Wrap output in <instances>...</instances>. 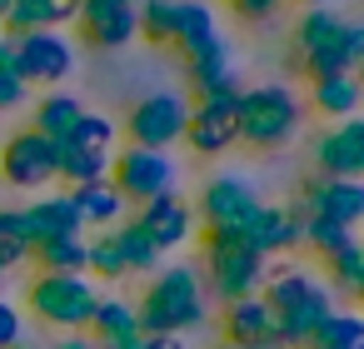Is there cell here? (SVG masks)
I'll return each instance as SVG.
<instances>
[{
  "label": "cell",
  "mask_w": 364,
  "mask_h": 349,
  "mask_svg": "<svg viewBox=\"0 0 364 349\" xmlns=\"http://www.w3.org/2000/svg\"><path fill=\"white\" fill-rule=\"evenodd\" d=\"M135 299L140 334H190L210 319V289L195 264H160Z\"/></svg>",
  "instance_id": "obj_1"
},
{
  "label": "cell",
  "mask_w": 364,
  "mask_h": 349,
  "mask_svg": "<svg viewBox=\"0 0 364 349\" xmlns=\"http://www.w3.org/2000/svg\"><path fill=\"white\" fill-rule=\"evenodd\" d=\"M304 100L294 85H240L235 95V135L250 150H279L299 135Z\"/></svg>",
  "instance_id": "obj_2"
},
{
  "label": "cell",
  "mask_w": 364,
  "mask_h": 349,
  "mask_svg": "<svg viewBox=\"0 0 364 349\" xmlns=\"http://www.w3.org/2000/svg\"><path fill=\"white\" fill-rule=\"evenodd\" d=\"M95 299H100V289L90 284V274H46V269H41V274L26 284V309H21V314H31V319L46 324V329L75 334V329L90 324Z\"/></svg>",
  "instance_id": "obj_3"
},
{
  "label": "cell",
  "mask_w": 364,
  "mask_h": 349,
  "mask_svg": "<svg viewBox=\"0 0 364 349\" xmlns=\"http://www.w3.org/2000/svg\"><path fill=\"white\" fill-rule=\"evenodd\" d=\"M264 269L269 259L255 254L240 235H225V230H205V274L220 299H245V294H259L264 284Z\"/></svg>",
  "instance_id": "obj_4"
},
{
  "label": "cell",
  "mask_w": 364,
  "mask_h": 349,
  "mask_svg": "<svg viewBox=\"0 0 364 349\" xmlns=\"http://www.w3.org/2000/svg\"><path fill=\"white\" fill-rule=\"evenodd\" d=\"M60 180V150L36 135L31 125L26 130H11V140L0 145V185L11 190H26V195H41Z\"/></svg>",
  "instance_id": "obj_5"
},
{
  "label": "cell",
  "mask_w": 364,
  "mask_h": 349,
  "mask_svg": "<svg viewBox=\"0 0 364 349\" xmlns=\"http://www.w3.org/2000/svg\"><path fill=\"white\" fill-rule=\"evenodd\" d=\"M185 115H190V95L180 90H155L145 100L130 105L125 115V145H140V150H175L180 135H185Z\"/></svg>",
  "instance_id": "obj_6"
},
{
  "label": "cell",
  "mask_w": 364,
  "mask_h": 349,
  "mask_svg": "<svg viewBox=\"0 0 364 349\" xmlns=\"http://www.w3.org/2000/svg\"><path fill=\"white\" fill-rule=\"evenodd\" d=\"M180 180V165L170 160V150H140V145H125L110 155V185L120 190L125 205H145L155 195H170Z\"/></svg>",
  "instance_id": "obj_7"
},
{
  "label": "cell",
  "mask_w": 364,
  "mask_h": 349,
  "mask_svg": "<svg viewBox=\"0 0 364 349\" xmlns=\"http://www.w3.org/2000/svg\"><path fill=\"white\" fill-rule=\"evenodd\" d=\"M190 205H195V220H200L205 230L245 235V225L255 220V210H259L264 200L255 195V185H250L245 175H210L205 190H200V200H190Z\"/></svg>",
  "instance_id": "obj_8"
},
{
  "label": "cell",
  "mask_w": 364,
  "mask_h": 349,
  "mask_svg": "<svg viewBox=\"0 0 364 349\" xmlns=\"http://www.w3.org/2000/svg\"><path fill=\"white\" fill-rule=\"evenodd\" d=\"M11 50H16V75L26 85H60L75 70L70 31H26L11 41Z\"/></svg>",
  "instance_id": "obj_9"
},
{
  "label": "cell",
  "mask_w": 364,
  "mask_h": 349,
  "mask_svg": "<svg viewBox=\"0 0 364 349\" xmlns=\"http://www.w3.org/2000/svg\"><path fill=\"white\" fill-rule=\"evenodd\" d=\"M200 160H220L240 145L235 135V95H220V100H190V115H185V135H180Z\"/></svg>",
  "instance_id": "obj_10"
},
{
  "label": "cell",
  "mask_w": 364,
  "mask_h": 349,
  "mask_svg": "<svg viewBox=\"0 0 364 349\" xmlns=\"http://www.w3.org/2000/svg\"><path fill=\"white\" fill-rule=\"evenodd\" d=\"M130 220L150 235V245H155L160 254H170V249L190 245V240H195V230H200L195 205H190L180 190H170V195H155V200L135 205V215H130Z\"/></svg>",
  "instance_id": "obj_11"
},
{
  "label": "cell",
  "mask_w": 364,
  "mask_h": 349,
  "mask_svg": "<svg viewBox=\"0 0 364 349\" xmlns=\"http://www.w3.org/2000/svg\"><path fill=\"white\" fill-rule=\"evenodd\" d=\"M75 31L95 50H120L135 41V6L130 0H80Z\"/></svg>",
  "instance_id": "obj_12"
},
{
  "label": "cell",
  "mask_w": 364,
  "mask_h": 349,
  "mask_svg": "<svg viewBox=\"0 0 364 349\" xmlns=\"http://www.w3.org/2000/svg\"><path fill=\"white\" fill-rule=\"evenodd\" d=\"M364 170V125L354 120H334L319 140H314V175L324 180H359Z\"/></svg>",
  "instance_id": "obj_13"
},
{
  "label": "cell",
  "mask_w": 364,
  "mask_h": 349,
  "mask_svg": "<svg viewBox=\"0 0 364 349\" xmlns=\"http://www.w3.org/2000/svg\"><path fill=\"white\" fill-rule=\"evenodd\" d=\"M304 215H329L349 230H359L364 220V185L359 180H324V175H309L299 185V200H294Z\"/></svg>",
  "instance_id": "obj_14"
},
{
  "label": "cell",
  "mask_w": 364,
  "mask_h": 349,
  "mask_svg": "<svg viewBox=\"0 0 364 349\" xmlns=\"http://www.w3.org/2000/svg\"><path fill=\"white\" fill-rule=\"evenodd\" d=\"M299 220H304L299 205H259L240 240H245L255 254L274 259V254H284V249H299Z\"/></svg>",
  "instance_id": "obj_15"
},
{
  "label": "cell",
  "mask_w": 364,
  "mask_h": 349,
  "mask_svg": "<svg viewBox=\"0 0 364 349\" xmlns=\"http://www.w3.org/2000/svg\"><path fill=\"white\" fill-rule=\"evenodd\" d=\"M21 225H26V245L36 249V245H46V240H70V235H85V225H80V215H75V205H70V195L60 190H50V195H41L36 205H21Z\"/></svg>",
  "instance_id": "obj_16"
},
{
  "label": "cell",
  "mask_w": 364,
  "mask_h": 349,
  "mask_svg": "<svg viewBox=\"0 0 364 349\" xmlns=\"http://www.w3.org/2000/svg\"><path fill=\"white\" fill-rule=\"evenodd\" d=\"M220 334L225 344L235 349H250V344H274V314L259 294H245V299H225L220 309Z\"/></svg>",
  "instance_id": "obj_17"
},
{
  "label": "cell",
  "mask_w": 364,
  "mask_h": 349,
  "mask_svg": "<svg viewBox=\"0 0 364 349\" xmlns=\"http://www.w3.org/2000/svg\"><path fill=\"white\" fill-rule=\"evenodd\" d=\"M185 80H190V100H220V95H240V75L230 60V45H210L205 55L185 60Z\"/></svg>",
  "instance_id": "obj_18"
},
{
  "label": "cell",
  "mask_w": 364,
  "mask_h": 349,
  "mask_svg": "<svg viewBox=\"0 0 364 349\" xmlns=\"http://www.w3.org/2000/svg\"><path fill=\"white\" fill-rule=\"evenodd\" d=\"M339 31H344V16H339L334 6H309V11L294 21V45H289L284 65L299 75L309 55H319L324 45H334V41H339Z\"/></svg>",
  "instance_id": "obj_19"
},
{
  "label": "cell",
  "mask_w": 364,
  "mask_h": 349,
  "mask_svg": "<svg viewBox=\"0 0 364 349\" xmlns=\"http://www.w3.org/2000/svg\"><path fill=\"white\" fill-rule=\"evenodd\" d=\"M75 11H80V0H11L0 31H6L11 41L26 36V31H70Z\"/></svg>",
  "instance_id": "obj_20"
},
{
  "label": "cell",
  "mask_w": 364,
  "mask_h": 349,
  "mask_svg": "<svg viewBox=\"0 0 364 349\" xmlns=\"http://www.w3.org/2000/svg\"><path fill=\"white\" fill-rule=\"evenodd\" d=\"M65 195H70V205H75L85 235H90V230H115V225L130 215V205L120 200V190H115L110 180H90V185H75V190H65Z\"/></svg>",
  "instance_id": "obj_21"
},
{
  "label": "cell",
  "mask_w": 364,
  "mask_h": 349,
  "mask_svg": "<svg viewBox=\"0 0 364 349\" xmlns=\"http://www.w3.org/2000/svg\"><path fill=\"white\" fill-rule=\"evenodd\" d=\"M225 36H220V21H215V11H210V0H180V26H175V55L180 60H195V55H205L210 45H220Z\"/></svg>",
  "instance_id": "obj_22"
},
{
  "label": "cell",
  "mask_w": 364,
  "mask_h": 349,
  "mask_svg": "<svg viewBox=\"0 0 364 349\" xmlns=\"http://www.w3.org/2000/svg\"><path fill=\"white\" fill-rule=\"evenodd\" d=\"M359 65H364V31H359L354 21H344L339 41H334V45H324L319 55H309L299 75H304V80H324V75H359Z\"/></svg>",
  "instance_id": "obj_23"
},
{
  "label": "cell",
  "mask_w": 364,
  "mask_h": 349,
  "mask_svg": "<svg viewBox=\"0 0 364 349\" xmlns=\"http://www.w3.org/2000/svg\"><path fill=\"white\" fill-rule=\"evenodd\" d=\"M85 334L100 344V349H125V344H135L140 339V319H135V304H125V299H95V314H90V324H85Z\"/></svg>",
  "instance_id": "obj_24"
},
{
  "label": "cell",
  "mask_w": 364,
  "mask_h": 349,
  "mask_svg": "<svg viewBox=\"0 0 364 349\" xmlns=\"http://www.w3.org/2000/svg\"><path fill=\"white\" fill-rule=\"evenodd\" d=\"M359 75H324V80H309V110L324 115V120H354L359 115Z\"/></svg>",
  "instance_id": "obj_25"
},
{
  "label": "cell",
  "mask_w": 364,
  "mask_h": 349,
  "mask_svg": "<svg viewBox=\"0 0 364 349\" xmlns=\"http://www.w3.org/2000/svg\"><path fill=\"white\" fill-rule=\"evenodd\" d=\"M80 115H85V105H80L75 95H65V90H46V95L36 100V110H31V130L46 135L50 145H65Z\"/></svg>",
  "instance_id": "obj_26"
},
{
  "label": "cell",
  "mask_w": 364,
  "mask_h": 349,
  "mask_svg": "<svg viewBox=\"0 0 364 349\" xmlns=\"http://www.w3.org/2000/svg\"><path fill=\"white\" fill-rule=\"evenodd\" d=\"M175 26H180V0H140L135 6V41H145L155 50H170Z\"/></svg>",
  "instance_id": "obj_27"
},
{
  "label": "cell",
  "mask_w": 364,
  "mask_h": 349,
  "mask_svg": "<svg viewBox=\"0 0 364 349\" xmlns=\"http://www.w3.org/2000/svg\"><path fill=\"white\" fill-rule=\"evenodd\" d=\"M299 245H304V249H314L319 259H334L339 249L359 245V235H354L349 225L329 220V215H304V220H299Z\"/></svg>",
  "instance_id": "obj_28"
},
{
  "label": "cell",
  "mask_w": 364,
  "mask_h": 349,
  "mask_svg": "<svg viewBox=\"0 0 364 349\" xmlns=\"http://www.w3.org/2000/svg\"><path fill=\"white\" fill-rule=\"evenodd\" d=\"M110 235H115V245H120L125 274H155V269L165 264V254H160V249L150 245V235H145V230H140V225H135L130 215H125V220H120V225H115Z\"/></svg>",
  "instance_id": "obj_29"
},
{
  "label": "cell",
  "mask_w": 364,
  "mask_h": 349,
  "mask_svg": "<svg viewBox=\"0 0 364 349\" xmlns=\"http://www.w3.org/2000/svg\"><path fill=\"white\" fill-rule=\"evenodd\" d=\"M31 259L46 269V274H85V235H70V240H46L31 249Z\"/></svg>",
  "instance_id": "obj_30"
},
{
  "label": "cell",
  "mask_w": 364,
  "mask_h": 349,
  "mask_svg": "<svg viewBox=\"0 0 364 349\" xmlns=\"http://www.w3.org/2000/svg\"><path fill=\"white\" fill-rule=\"evenodd\" d=\"M85 274L90 279H105V284L125 279V259H120V245H115L110 230H90L85 235Z\"/></svg>",
  "instance_id": "obj_31"
},
{
  "label": "cell",
  "mask_w": 364,
  "mask_h": 349,
  "mask_svg": "<svg viewBox=\"0 0 364 349\" xmlns=\"http://www.w3.org/2000/svg\"><path fill=\"white\" fill-rule=\"evenodd\" d=\"M304 349H364V319L354 309H334Z\"/></svg>",
  "instance_id": "obj_32"
},
{
  "label": "cell",
  "mask_w": 364,
  "mask_h": 349,
  "mask_svg": "<svg viewBox=\"0 0 364 349\" xmlns=\"http://www.w3.org/2000/svg\"><path fill=\"white\" fill-rule=\"evenodd\" d=\"M60 180H65V190L90 185V180H110V155H105V150H75V145H60Z\"/></svg>",
  "instance_id": "obj_33"
},
{
  "label": "cell",
  "mask_w": 364,
  "mask_h": 349,
  "mask_svg": "<svg viewBox=\"0 0 364 349\" xmlns=\"http://www.w3.org/2000/svg\"><path fill=\"white\" fill-rule=\"evenodd\" d=\"M115 140H120V125L110 120V115H100V110H85L80 120H75V130H70V140L65 145H75V150H105V155H115ZM60 150V145H55Z\"/></svg>",
  "instance_id": "obj_34"
},
{
  "label": "cell",
  "mask_w": 364,
  "mask_h": 349,
  "mask_svg": "<svg viewBox=\"0 0 364 349\" xmlns=\"http://www.w3.org/2000/svg\"><path fill=\"white\" fill-rule=\"evenodd\" d=\"M324 269H329V289L334 294H344V299H359V289H364V249L359 245H349V249H339L334 259H324Z\"/></svg>",
  "instance_id": "obj_35"
},
{
  "label": "cell",
  "mask_w": 364,
  "mask_h": 349,
  "mask_svg": "<svg viewBox=\"0 0 364 349\" xmlns=\"http://www.w3.org/2000/svg\"><path fill=\"white\" fill-rule=\"evenodd\" d=\"M31 259V245H26V225H21V205L0 210V269H21Z\"/></svg>",
  "instance_id": "obj_36"
},
{
  "label": "cell",
  "mask_w": 364,
  "mask_h": 349,
  "mask_svg": "<svg viewBox=\"0 0 364 349\" xmlns=\"http://www.w3.org/2000/svg\"><path fill=\"white\" fill-rule=\"evenodd\" d=\"M225 6H230L245 26H264V21H274V16H279L284 0H225Z\"/></svg>",
  "instance_id": "obj_37"
},
{
  "label": "cell",
  "mask_w": 364,
  "mask_h": 349,
  "mask_svg": "<svg viewBox=\"0 0 364 349\" xmlns=\"http://www.w3.org/2000/svg\"><path fill=\"white\" fill-rule=\"evenodd\" d=\"M21 339H26V314H21V304H11L6 294H0V349L21 344Z\"/></svg>",
  "instance_id": "obj_38"
},
{
  "label": "cell",
  "mask_w": 364,
  "mask_h": 349,
  "mask_svg": "<svg viewBox=\"0 0 364 349\" xmlns=\"http://www.w3.org/2000/svg\"><path fill=\"white\" fill-rule=\"evenodd\" d=\"M31 100V85L16 75V70H0V115H11V110H21Z\"/></svg>",
  "instance_id": "obj_39"
},
{
  "label": "cell",
  "mask_w": 364,
  "mask_h": 349,
  "mask_svg": "<svg viewBox=\"0 0 364 349\" xmlns=\"http://www.w3.org/2000/svg\"><path fill=\"white\" fill-rule=\"evenodd\" d=\"M140 349H190L185 334H140Z\"/></svg>",
  "instance_id": "obj_40"
},
{
  "label": "cell",
  "mask_w": 364,
  "mask_h": 349,
  "mask_svg": "<svg viewBox=\"0 0 364 349\" xmlns=\"http://www.w3.org/2000/svg\"><path fill=\"white\" fill-rule=\"evenodd\" d=\"M50 349H100V344H95V339H90L85 329H75V334H60V339H55Z\"/></svg>",
  "instance_id": "obj_41"
},
{
  "label": "cell",
  "mask_w": 364,
  "mask_h": 349,
  "mask_svg": "<svg viewBox=\"0 0 364 349\" xmlns=\"http://www.w3.org/2000/svg\"><path fill=\"white\" fill-rule=\"evenodd\" d=\"M0 70H16V50H11V36L0 31Z\"/></svg>",
  "instance_id": "obj_42"
},
{
  "label": "cell",
  "mask_w": 364,
  "mask_h": 349,
  "mask_svg": "<svg viewBox=\"0 0 364 349\" xmlns=\"http://www.w3.org/2000/svg\"><path fill=\"white\" fill-rule=\"evenodd\" d=\"M289 6H304L309 11V6H329V0H289Z\"/></svg>",
  "instance_id": "obj_43"
},
{
  "label": "cell",
  "mask_w": 364,
  "mask_h": 349,
  "mask_svg": "<svg viewBox=\"0 0 364 349\" xmlns=\"http://www.w3.org/2000/svg\"><path fill=\"white\" fill-rule=\"evenodd\" d=\"M6 349H36V344H26V339H21V344H6Z\"/></svg>",
  "instance_id": "obj_44"
},
{
  "label": "cell",
  "mask_w": 364,
  "mask_h": 349,
  "mask_svg": "<svg viewBox=\"0 0 364 349\" xmlns=\"http://www.w3.org/2000/svg\"><path fill=\"white\" fill-rule=\"evenodd\" d=\"M6 11H11V0H0V21H6Z\"/></svg>",
  "instance_id": "obj_45"
},
{
  "label": "cell",
  "mask_w": 364,
  "mask_h": 349,
  "mask_svg": "<svg viewBox=\"0 0 364 349\" xmlns=\"http://www.w3.org/2000/svg\"><path fill=\"white\" fill-rule=\"evenodd\" d=\"M250 349H279V344H250Z\"/></svg>",
  "instance_id": "obj_46"
},
{
  "label": "cell",
  "mask_w": 364,
  "mask_h": 349,
  "mask_svg": "<svg viewBox=\"0 0 364 349\" xmlns=\"http://www.w3.org/2000/svg\"><path fill=\"white\" fill-rule=\"evenodd\" d=\"M215 349H235V344H225V339H220V344H215Z\"/></svg>",
  "instance_id": "obj_47"
},
{
  "label": "cell",
  "mask_w": 364,
  "mask_h": 349,
  "mask_svg": "<svg viewBox=\"0 0 364 349\" xmlns=\"http://www.w3.org/2000/svg\"><path fill=\"white\" fill-rule=\"evenodd\" d=\"M125 349H140V339H135V344H125Z\"/></svg>",
  "instance_id": "obj_48"
},
{
  "label": "cell",
  "mask_w": 364,
  "mask_h": 349,
  "mask_svg": "<svg viewBox=\"0 0 364 349\" xmlns=\"http://www.w3.org/2000/svg\"><path fill=\"white\" fill-rule=\"evenodd\" d=\"M130 6H140V0H130Z\"/></svg>",
  "instance_id": "obj_49"
},
{
  "label": "cell",
  "mask_w": 364,
  "mask_h": 349,
  "mask_svg": "<svg viewBox=\"0 0 364 349\" xmlns=\"http://www.w3.org/2000/svg\"><path fill=\"white\" fill-rule=\"evenodd\" d=\"M0 279H6V269H0Z\"/></svg>",
  "instance_id": "obj_50"
}]
</instances>
